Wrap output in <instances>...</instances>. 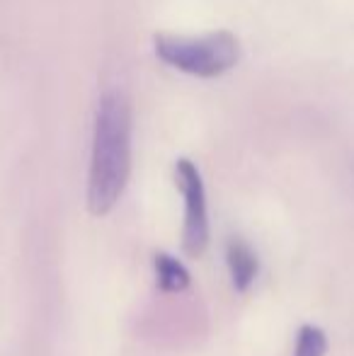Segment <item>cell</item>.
Masks as SVG:
<instances>
[{"label": "cell", "mask_w": 354, "mask_h": 356, "mask_svg": "<svg viewBox=\"0 0 354 356\" xmlns=\"http://www.w3.org/2000/svg\"><path fill=\"white\" fill-rule=\"evenodd\" d=\"M131 175V104L122 90L99 97L92 127L88 172V209L107 216L117 207Z\"/></svg>", "instance_id": "cell-1"}, {"label": "cell", "mask_w": 354, "mask_h": 356, "mask_svg": "<svg viewBox=\"0 0 354 356\" xmlns=\"http://www.w3.org/2000/svg\"><path fill=\"white\" fill-rule=\"evenodd\" d=\"M156 56L170 68L197 75L216 78L231 71L241 56V44L231 32H214L207 37H172L161 34L153 42Z\"/></svg>", "instance_id": "cell-2"}, {"label": "cell", "mask_w": 354, "mask_h": 356, "mask_svg": "<svg viewBox=\"0 0 354 356\" xmlns=\"http://www.w3.org/2000/svg\"><path fill=\"white\" fill-rule=\"evenodd\" d=\"M175 182L184 199L182 250L189 257H202L209 248V211L202 172L192 160L179 158L175 163Z\"/></svg>", "instance_id": "cell-3"}, {"label": "cell", "mask_w": 354, "mask_h": 356, "mask_svg": "<svg viewBox=\"0 0 354 356\" xmlns=\"http://www.w3.org/2000/svg\"><path fill=\"white\" fill-rule=\"evenodd\" d=\"M226 264L233 289L238 293H246L257 279V272H260V257L252 250V245L246 243L243 238H231L226 243Z\"/></svg>", "instance_id": "cell-4"}, {"label": "cell", "mask_w": 354, "mask_h": 356, "mask_svg": "<svg viewBox=\"0 0 354 356\" xmlns=\"http://www.w3.org/2000/svg\"><path fill=\"white\" fill-rule=\"evenodd\" d=\"M153 269H156L158 289L166 291V293H182L184 289H189V282H192L189 269L170 252L153 254Z\"/></svg>", "instance_id": "cell-5"}, {"label": "cell", "mask_w": 354, "mask_h": 356, "mask_svg": "<svg viewBox=\"0 0 354 356\" xmlns=\"http://www.w3.org/2000/svg\"><path fill=\"white\" fill-rule=\"evenodd\" d=\"M328 354V334L318 325H301L296 334L293 356H325Z\"/></svg>", "instance_id": "cell-6"}]
</instances>
